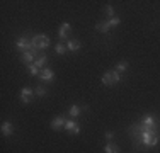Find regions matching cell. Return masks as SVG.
<instances>
[{
  "label": "cell",
  "mask_w": 160,
  "mask_h": 153,
  "mask_svg": "<svg viewBox=\"0 0 160 153\" xmlns=\"http://www.w3.org/2000/svg\"><path fill=\"white\" fill-rule=\"evenodd\" d=\"M65 129H67V131H70V133H73V135H78V133H80V126H78L75 121H72V119L67 121V124H65Z\"/></svg>",
  "instance_id": "9"
},
{
  "label": "cell",
  "mask_w": 160,
  "mask_h": 153,
  "mask_svg": "<svg viewBox=\"0 0 160 153\" xmlns=\"http://www.w3.org/2000/svg\"><path fill=\"white\" fill-rule=\"evenodd\" d=\"M34 63H36V67L41 70V68H43L44 65L48 63V56H46V55H39V56H38V60L34 61Z\"/></svg>",
  "instance_id": "14"
},
{
  "label": "cell",
  "mask_w": 160,
  "mask_h": 153,
  "mask_svg": "<svg viewBox=\"0 0 160 153\" xmlns=\"http://www.w3.org/2000/svg\"><path fill=\"white\" fill-rule=\"evenodd\" d=\"M70 24L68 22H63L62 26H60V29H58V36H60V39H67L68 37V34H70Z\"/></svg>",
  "instance_id": "8"
},
{
  "label": "cell",
  "mask_w": 160,
  "mask_h": 153,
  "mask_svg": "<svg viewBox=\"0 0 160 153\" xmlns=\"http://www.w3.org/2000/svg\"><path fill=\"white\" fill-rule=\"evenodd\" d=\"M104 14H106V15H108V17H109V19H112V17H116V15H114V9H112V7H111V5H106V7H104Z\"/></svg>",
  "instance_id": "20"
},
{
  "label": "cell",
  "mask_w": 160,
  "mask_h": 153,
  "mask_svg": "<svg viewBox=\"0 0 160 153\" xmlns=\"http://www.w3.org/2000/svg\"><path fill=\"white\" fill-rule=\"evenodd\" d=\"M55 51L58 53V55H65V51H67V46H65L63 43H58V44H55Z\"/></svg>",
  "instance_id": "18"
},
{
  "label": "cell",
  "mask_w": 160,
  "mask_h": 153,
  "mask_svg": "<svg viewBox=\"0 0 160 153\" xmlns=\"http://www.w3.org/2000/svg\"><path fill=\"white\" fill-rule=\"evenodd\" d=\"M31 43L36 49H46L49 46V37L46 34H38V36H34L31 39Z\"/></svg>",
  "instance_id": "2"
},
{
  "label": "cell",
  "mask_w": 160,
  "mask_h": 153,
  "mask_svg": "<svg viewBox=\"0 0 160 153\" xmlns=\"http://www.w3.org/2000/svg\"><path fill=\"white\" fill-rule=\"evenodd\" d=\"M2 135L3 136H10L14 133V126H12V122H9V121H5V122H2Z\"/></svg>",
  "instance_id": "12"
},
{
  "label": "cell",
  "mask_w": 160,
  "mask_h": 153,
  "mask_svg": "<svg viewBox=\"0 0 160 153\" xmlns=\"http://www.w3.org/2000/svg\"><path fill=\"white\" fill-rule=\"evenodd\" d=\"M68 112H70V116H72V117H77L78 114H80V107H78V106H72Z\"/></svg>",
  "instance_id": "21"
},
{
  "label": "cell",
  "mask_w": 160,
  "mask_h": 153,
  "mask_svg": "<svg viewBox=\"0 0 160 153\" xmlns=\"http://www.w3.org/2000/svg\"><path fill=\"white\" fill-rule=\"evenodd\" d=\"M36 55H38V49L32 46L29 51H24V53H22V61H24V63L29 67V65H32V61H34V58H36Z\"/></svg>",
  "instance_id": "5"
},
{
  "label": "cell",
  "mask_w": 160,
  "mask_h": 153,
  "mask_svg": "<svg viewBox=\"0 0 160 153\" xmlns=\"http://www.w3.org/2000/svg\"><path fill=\"white\" fill-rule=\"evenodd\" d=\"M28 72H29V75H32V76H36V75H39V73H41V70L36 67V63L29 65V67H28Z\"/></svg>",
  "instance_id": "17"
},
{
  "label": "cell",
  "mask_w": 160,
  "mask_h": 153,
  "mask_svg": "<svg viewBox=\"0 0 160 153\" xmlns=\"http://www.w3.org/2000/svg\"><path fill=\"white\" fill-rule=\"evenodd\" d=\"M80 46H82V44H80L78 41L70 39V41L67 43V49H70V51H77V49H80Z\"/></svg>",
  "instance_id": "16"
},
{
  "label": "cell",
  "mask_w": 160,
  "mask_h": 153,
  "mask_svg": "<svg viewBox=\"0 0 160 153\" xmlns=\"http://www.w3.org/2000/svg\"><path fill=\"white\" fill-rule=\"evenodd\" d=\"M34 94L39 95V97H43V95H46V89H44V87H38V89L34 90Z\"/></svg>",
  "instance_id": "22"
},
{
  "label": "cell",
  "mask_w": 160,
  "mask_h": 153,
  "mask_svg": "<svg viewBox=\"0 0 160 153\" xmlns=\"http://www.w3.org/2000/svg\"><path fill=\"white\" fill-rule=\"evenodd\" d=\"M106 138H108V140H112V138H114V133L108 131V133H106Z\"/></svg>",
  "instance_id": "24"
},
{
  "label": "cell",
  "mask_w": 160,
  "mask_h": 153,
  "mask_svg": "<svg viewBox=\"0 0 160 153\" xmlns=\"http://www.w3.org/2000/svg\"><path fill=\"white\" fill-rule=\"evenodd\" d=\"M126 70H128V63H126V61H119V63L116 65V72H119V73H121V72H126Z\"/></svg>",
  "instance_id": "19"
},
{
  "label": "cell",
  "mask_w": 160,
  "mask_h": 153,
  "mask_svg": "<svg viewBox=\"0 0 160 153\" xmlns=\"http://www.w3.org/2000/svg\"><path fill=\"white\" fill-rule=\"evenodd\" d=\"M140 124H142L143 128H155V126H157V121H155L153 116H145Z\"/></svg>",
  "instance_id": "11"
},
{
  "label": "cell",
  "mask_w": 160,
  "mask_h": 153,
  "mask_svg": "<svg viewBox=\"0 0 160 153\" xmlns=\"http://www.w3.org/2000/svg\"><path fill=\"white\" fill-rule=\"evenodd\" d=\"M119 22H121V21H119V17H112V19H109V21H108V24L112 27V26H118Z\"/></svg>",
  "instance_id": "23"
},
{
  "label": "cell",
  "mask_w": 160,
  "mask_h": 153,
  "mask_svg": "<svg viewBox=\"0 0 160 153\" xmlns=\"http://www.w3.org/2000/svg\"><path fill=\"white\" fill-rule=\"evenodd\" d=\"M32 94H34V92L29 89V87L22 89L21 90V101H22V104H29V102L32 101Z\"/></svg>",
  "instance_id": "6"
},
{
  "label": "cell",
  "mask_w": 160,
  "mask_h": 153,
  "mask_svg": "<svg viewBox=\"0 0 160 153\" xmlns=\"http://www.w3.org/2000/svg\"><path fill=\"white\" fill-rule=\"evenodd\" d=\"M104 153H119V146L114 143H108L104 146Z\"/></svg>",
  "instance_id": "15"
},
{
  "label": "cell",
  "mask_w": 160,
  "mask_h": 153,
  "mask_svg": "<svg viewBox=\"0 0 160 153\" xmlns=\"http://www.w3.org/2000/svg\"><path fill=\"white\" fill-rule=\"evenodd\" d=\"M140 126V140H142V143L145 146H157L160 138H158V128L155 126V128H143L142 124Z\"/></svg>",
  "instance_id": "1"
},
{
  "label": "cell",
  "mask_w": 160,
  "mask_h": 153,
  "mask_svg": "<svg viewBox=\"0 0 160 153\" xmlns=\"http://www.w3.org/2000/svg\"><path fill=\"white\" fill-rule=\"evenodd\" d=\"M65 124H67V119H65L63 116H58V117H55V119L51 121V128L55 129V131H58V129L65 128Z\"/></svg>",
  "instance_id": "7"
},
{
  "label": "cell",
  "mask_w": 160,
  "mask_h": 153,
  "mask_svg": "<svg viewBox=\"0 0 160 153\" xmlns=\"http://www.w3.org/2000/svg\"><path fill=\"white\" fill-rule=\"evenodd\" d=\"M121 82V73H118V72H106L104 75H102V83L104 85H114V83Z\"/></svg>",
  "instance_id": "3"
},
{
  "label": "cell",
  "mask_w": 160,
  "mask_h": 153,
  "mask_svg": "<svg viewBox=\"0 0 160 153\" xmlns=\"http://www.w3.org/2000/svg\"><path fill=\"white\" fill-rule=\"evenodd\" d=\"M16 48L21 49V51L24 53V51H29V49L32 48V43H31V39H29V37L22 36V37H19V39L16 41Z\"/></svg>",
  "instance_id": "4"
},
{
  "label": "cell",
  "mask_w": 160,
  "mask_h": 153,
  "mask_svg": "<svg viewBox=\"0 0 160 153\" xmlns=\"http://www.w3.org/2000/svg\"><path fill=\"white\" fill-rule=\"evenodd\" d=\"M96 29L99 31V32H108V31L111 29V26L108 24V21H102V22H97L96 24Z\"/></svg>",
  "instance_id": "13"
},
{
  "label": "cell",
  "mask_w": 160,
  "mask_h": 153,
  "mask_svg": "<svg viewBox=\"0 0 160 153\" xmlns=\"http://www.w3.org/2000/svg\"><path fill=\"white\" fill-rule=\"evenodd\" d=\"M39 78L43 80V82H51V80L55 78V73H53L49 68H43V70H41V73H39Z\"/></svg>",
  "instance_id": "10"
}]
</instances>
